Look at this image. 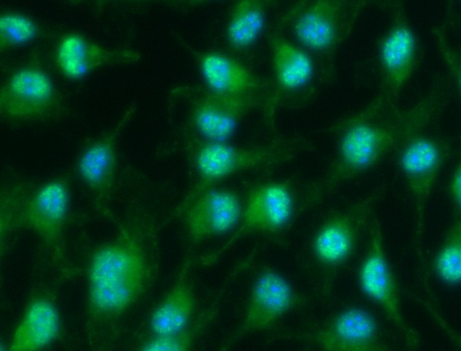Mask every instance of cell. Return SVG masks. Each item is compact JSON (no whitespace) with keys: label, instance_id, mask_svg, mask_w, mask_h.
I'll use <instances>...</instances> for the list:
<instances>
[{"label":"cell","instance_id":"7a4b0ae2","mask_svg":"<svg viewBox=\"0 0 461 351\" xmlns=\"http://www.w3.org/2000/svg\"><path fill=\"white\" fill-rule=\"evenodd\" d=\"M446 91L436 87L406 107H386L375 100L342 119L336 135L333 159L308 190L303 208L312 206L341 184L369 170L411 137L421 133L441 112Z\"/></svg>","mask_w":461,"mask_h":351},{"label":"cell","instance_id":"ba28073f","mask_svg":"<svg viewBox=\"0 0 461 351\" xmlns=\"http://www.w3.org/2000/svg\"><path fill=\"white\" fill-rule=\"evenodd\" d=\"M379 194L366 196L329 214L316 228L310 252L321 268L343 266L353 256L364 228L369 226Z\"/></svg>","mask_w":461,"mask_h":351},{"label":"cell","instance_id":"603a6c76","mask_svg":"<svg viewBox=\"0 0 461 351\" xmlns=\"http://www.w3.org/2000/svg\"><path fill=\"white\" fill-rule=\"evenodd\" d=\"M432 269L436 277L450 286L461 284V212L455 210L447 231L438 248Z\"/></svg>","mask_w":461,"mask_h":351},{"label":"cell","instance_id":"2e32d148","mask_svg":"<svg viewBox=\"0 0 461 351\" xmlns=\"http://www.w3.org/2000/svg\"><path fill=\"white\" fill-rule=\"evenodd\" d=\"M262 95H231L205 89L193 106L192 123L203 141L228 142L244 117L257 108H264Z\"/></svg>","mask_w":461,"mask_h":351},{"label":"cell","instance_id":"ffe728a7","mask_svg":"<svg viewBox=\"0 0 461 351\" xmlns=\"http://www.w3.org/2000/svg\"><path fill=\"white\" fill-rule=\"evenodd\" d=\"M194 57L207 90L231 95H262L267 100L270 82L233 57L218 51H196Z\"/></svg>","mask_w":461,"mask_h":351},{"label":"cell","instance_id":"8992f818","mask_svg":"<svg viewBox=\"0 0 461 351\" xmlns=\"http://www.w3.org/2000/svg\"><path fill=\"white\" fill-rule=\"evenodd\" d=\"M304 144L301 139H282L251 147L202 140L193 157L197 182L188 195L240 172L283 164L296 156Z\"/></svg>","mask_w":461,"mask_h":351},{"label":"cell","instance_id":"5b68a950","mask_svg":"<svg viewBox=\"0 0 461 351\" xmlns=\"http://www.w3.org/2000/svg\"><path fill=\"white\" fill-rule=\"evenodd\" d=\"M267 36L272 80L263 111L270 127L277 111L306 105L314 98L321 84L326 82L316 62L307 52L274 28Z\"/></svg>","mask_w":461,"mask_h":351},{"label":"cell","instance_id":"7c38bea8","mask_svg":"<svg viewBox=\"0 0 461 351\" xmlns=\"http://www.w3.org/2000/svg\"><path fill=\"white\" fill-rule=\"evenodd\" d=\"M284 338L303 340L317 351H386L377 320L358 305L345 306L318 326Z\"/></svg>","mask_w":461,"mask_h":351},{"label":"cell","instance_id":"5bb4252c","mask_svg":"<svg viewBox=\"0 0 461 351\" xmlns=\"http://www.w3.org/2000/svg\"><path fill=\"white\" fill-rule=\"evenodd\" d=\"M243 203L232 190L216 186L188 195L180 209L190 248L202 241L232 232Z\"/></svg>","mask_w":461,"mask_h":351},{"label":"cell","instance_id":"83f0119b","mask_svg":"<svg viewBox=\"0 0 461 351\" xmlns=\"http://www.w3.org/2000/svg\"><path fill=\"white\" fill-rule=\"evenodd\" d=\"M449 62L461 92V55L451 57Z\"/></svg>","mask_w":461,"mask_h":351},{"label":"cell","instance_id":"3957f363","mask_svg":"<svg viewBox=\"0 0 461 351\" xmlns=\"http://www.w3.org/2000/svg\"><path fill=\"white\" fill-rule=\"evenodd\" d=\"M366 6L364 1H297L285 9L273 28L307 52L328 82L334 77L336 56Z\"/></svg>","mask_w":461,"mask_h":351},{"label":"cell","instance_id":"7402d4cb","mask_svg":"<svg viewBox=\"0 0 461 351\" xmlns=\"http://www.w3.org/2000/svg\"><path fill=\"white\" fill-rule=\"evenodd\" d=\"M267 2L240 0L231 6L226 25L225 40L233 52L242 53L257 43L267 24Z\"/></svg>","mask_w":461,"mask_h":351},{"label":"cell","instance_id":"ac0fdd59","mask_svg":"<svg viewBox=\"0 0 461 351\" xmlns=\"http://www.w3.org/2000/svg\"><path fill=\"white\" fill-rule=\"evenodd\" d=\"M140 58L137 50L108 49L74 32L63 36L55 51L58 68L72 80H78L104 67L132 64Z\"/></svg>","mask_w":461,"mask_h":351},{"label":"cell","instance_id":"9a60e30c","mask_svg":"<svg viewBox=\"0 0 461 351\" xmlns=\"http://www.w3.org/2000/svg\"><path fill=\"white\" fill-rule=\"evenodd\" d=\"M61 101L50 75L41 68L15 70L1 87L0 110L8 117L41 121L58 115Z\"/></svg>","mask_w":461,"mask_h":351},{"label":"cell","instance_id":"d4e9b609","mask_svg":"<svg viewBox=\"0 0 461 351\" xmlns=\"http://www.w3.org/2000/svg\"><path fill=\"white\" fill-rule=\"evenodd\" d=\"M40 33V28L28 15L6 11L0 15V49L1 51L34 40Z\"/></svg>","mask_w":461,"mask_h":351},{"label":"cell","instance_id":"52a82bcc","mask_svg":"<svg viewBox=\"0 0 461 351\" xmlns=\"http://www.w3.org/2000/svg\"><path fill=\"white\" fill-rule=\"evenodd\" d=\"M302 302L291 282L271 266H264L254 276L241 319L218 351H230L240 340L271 329Z\"/></svg>","mask_w":461,"mask_h":351},{"label":"cell","instance_id":"30bf717a","mask_svg":"<svg viewBox=\"0 0 461 351\" xmlns=\"http://www.w3.org/2000/svg\"><path fill=\"white\" fill-rule=\"evenodd\" d=\"M393 17L378 43L381 86L374 98L379 104L396 106L417 60V39L402 2H393Z\"/></svg>","mask_w":461,"mask_h":351},{"label":"cell","instance_id":"f546056e","mask_svg":"<svg viewBox=\"0 0 461 351\" xmlns=\"http://www.w3.org/2000/svg\"><path fill=\"white\" fill-rule=\"evenodd\" d=\"M304 351H310V350H309V349H306V350H304Z\"/></svg>","mask_w":461,"mask_h":351},{"label":"cell","instance_id":"6da1fadb","mask_svg":"<svg viewBox=\"0 0 461 351\" xmlns=\"http://www.w3.org/2000/svg\"><path fill=\"white\" fill-rule=\"evenodd\" d=\"M151 217L130 215L90 254L86 273L88 351H113L122 321L158 272L159 230Z\"/></svg>","mask_w":461,"mask_h":351},{"label":"cell","instance_id":"f1b7e54d","mask_svg":"<svg viewBox=\"0 0 461 351\" xmlns=\"http://www.w3.org/2000/svg\"><path fill=\"white\" fill-rule=\"evenodd\" d=\"M1 351H7L6 345H4V344L1 345Z\"/></svg>","mask_w":461,"mask_h":351},{"label":"cell","instance_id":"cb8c5ba5","mask_svg":"<svg viewBox=\"0 0 461 351\" xmlns=\"http://www.w3.org/2000/svg\"><path fill=\"white\" fill-rule=\"evenodd\" d=\"M217 300L208 308L197 314L190 326L182 331L150 336L137 351H193L198 338L211 324L218 312L220 303Z\"/></svg>","mask_w":461,"mask_h":351},{"label":"cell","instance_id":"9c48e42d","mask_svg":"<svg viewBox=\"0 0 461 351\" xmlns=\"http://www.w3.org/2000/svg\"><path fill=\"white\" fill-rule=\"evenodd\" d=\"M294 212V196L287 183L268 181L257 184L247 194L239 225L206 261L216 260L248 236L270 235L284 230L291 223Z\"/></svg>","mask_w":461,"mask_h":351},{"label":"cell","instance_id":"d6986e66","mask_svg":"<svg viewBox=\"0 0 461 351\" xmlns=\"http://www.w3.org/2000/svg\"><path fill=\"white\" fill-rule=\"evenodd\" d=\"M192 269L193 252L190 250L174 283L149 315L148 328L150 336L182 331L194 320L197 300Z\"/></svg>","mask_w":461,"mask_h":351},{"label":"cell","instance_id":"277c9868","mask_svg":"<svg viewBox=\"0 0 461 351\" xmlns=\"http://www.w3.org/2000/svg\"><path fill=\"white\" fill-rule=\"evenodd\" d=\"M2 207V230L24 229L34 233L58 258L64 261V234L70 191L63 178L48 180L29 192L8 194Z\"/></svg>","mask_w":461,"mask_h":351},{"label":"cell","instance_id":"e0dca14e","mask_svg":"<svg viewBox=\"0 0 461 351\" xmlns=\"http://www.w3.org/2000/svg\"><path fill=\"white\" fill-rule=\"evenodd\" d=\"M134 111L135 105H131L111 130L82 150L76 163L79 178L103 209L113 190L120 134Z\"/></svg>","mask_w":461,"mask_h":351},{"label":"cell","instance_id":"44dd1931","mask_svg":"<svg viewBox=\"0 0 461 351\" xmlns=\"http://www.w3.org/2000/svg\"><path fill=\"white\" fill-rule=\"evenodd\" d=\"M61 329V315L54 300L36 294L25 305L6 349L41 351L59 338Z\"/></svg>","mask_w":461,"mask_h":351},{"label":"cell","instance_id":"4316f807","mask_svg":"<svg viewBox=\"0 0 461 351\" xmlns=\"http://www.w3.org/2000/svg\"><path fill=\"white\" fill-rule=\"evenodd\" d=\"M435 321L440 326L441 329L452 340V342L461 349V334L457 332L442 316L434 309V307L427 302H423Z\"/></svg>","mask_w":461,"mask_h":351},{"label":"cell","instance_id":"8fae6325","mask_svg":"<svg viewBox=\"0 0 461 351\" xmlns=\"http://www.w3.org/2000/svg\"><path fill=\"white\" fill-rule=\"evenodd\" d=\"M368 229L367 248L357 271L359 289L380 307L410 344L416 345L417 334L402 315L396 279L386 255L381 224L375 215Z\"/></svg>","mask_w":461,"mask_h":351},{"label":"cell","instance_id":"4fadbf2b","mask_svg":"<svg viewBox=\"0 0 461 351\" xmlns=\"http://www.w3.org/2000/svg\"><path fill=\"white\" fill-rule=\"evenodd\" d=\"M447 157L440 140L419 133L398 150V164L414 202L416 237L420 241L426 207Z\"/></svg>","mask_w":461,"mask_h":351},{"label":"cell","instance_id":"484cf974","mask_svg":"<svg viewBox=\"0 0 461 351\" xmlns=\"http://www.w3.org/2000/svg\"><path fill=\"white\" fill-rule=\"evenodd\" d=\"M448 193L455 210L461 212V151L450 177Z\"/></svg>","mask_w":461,"mask_h":351}]
</instances>
